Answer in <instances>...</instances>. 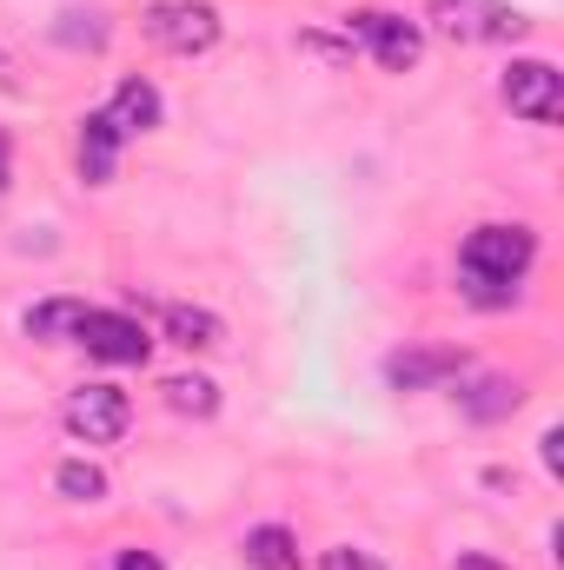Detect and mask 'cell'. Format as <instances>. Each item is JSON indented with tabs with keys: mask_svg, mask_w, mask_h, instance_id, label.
Listing matches in <instances>:
<instances>
[{
	"mask_svg": "<svg viewBox=\"0 0 564 570\" xmlns=\"http://www.w3.org/2000/svg\"><path fill=\"white\" fill-rule=\"evenodd\" d=\"M54 484H60V498H74V504H100V498H107V478H100L94 464H80V458H67V464L54 471Z\"/></svg>",
	"mask_w": 564,
	"mask_h": 570,
	"instance_id": "15",
	"label": "cell"
},
{
	"mask_svg": "<svg viewBox=\"0 0 564 570\" xmlns=\"http://www.w3.org/2000/svg\"><path fill=\"white\" fill-rule=\"evenodd\" d=\"M458 372H465V352H451V345H412V352H392L386 358L392 392H425V385L458 379Z\"/></svg>",
	"mask_w": 564,
	"mask_h": 570,
	"instance_id": "8",
	"label": "cell"
},
{
	"mask_svg": "<svg viewBox=\"0 0 564 570\" xmlns=\"http://www.w3.org/2000/svg\"><path fill=\"white\" fill-rule=\"evenodd\" d=\"M166 338L186 345V352H213L226 338V325L213 312H200V305H166Z\"/></svg>",
	"mask_w": 564,
	"mask_h": 570,
	"instance_id": "11",
	"label": "cell"
},
{
	"mask_svg": "<svg viewBox=\"0 0 564 570\" xmlns=\"http://www.w3.org/2000/svg\"><path fill=\"white\" fill-rule=\"evenodd\" d=\"M325 570H372L366 551H325Z\"/></svg>",
	"mask_w": 564,
	"mask_h": 570,
	"instance_id": "17",
	"label": "cell"
},
{
	"mask_svg": "<svg viewBox=\"0 0 564 570\" xmlns=\"http://www.w3.org/2000/svg\"><path fill=\"white\" fill-rule=\"evenodd\" d=\"M359 27V40L372 47V60L386 67V73H406V67H419V27L412 20H399V13H359L352 20Z\"/></svg>",
	"mask_w": 564,
	"mask_h": 570,
	"instance_id": "7",
	"label": "cell"
},
{
	"mask_svg": "<svg viewBox=\"0 0 564 570\" xmlns=\"http://www.w3.org/2000/svg\"><path fill=\"white\" fill-rule=\"evenodd\" d=\"M545 464H552V471L564 464V438H558V431H545Z\"/></svg>",
	"mask_w": 564,
	"mask_h": 570,
	"instance_id": "20",
	"label": "cell"
},
{
	"mask_svg": "<svg viewBox=\"0 0 564 570\" xmlns=\"http://www.w3.org/2000/svg\"><path fill=\"white\" fill-rule=\"evenodd\" d=\"M246 564L253 570H299V544H292V531H285V524H260V531H246Z\"/></svg>",
	"mask_w": 564,
	"mask_h": 570,
	"instance_id": "12",
	"label": "cell"
},
{
	"mask_svg": "<svg viewBox=\"0 0 564 570\" xmlns=\"http://www.w3.org/2000/svg\"><path fill=\"white\" fill-rule=\"evenodd\" d=\"M120 570H159V558L153 551H120Z\"/></svg>",
	"mask_w": 564,
	"mask_h": 570,
	"instance_id": "18",
	"label": "cell"
},
{
	"mask_svg": "<svg viewBox=\"0 0 564 570\" xmlns=\"http://www.w3.org/2000/svg\"><path fill=\"white\" fill-rule=\"evenodd\" d=\"M134 419V405H127V392H114V385H80L74 399H67V431L74 438H87V444H114L120 431Z\"/></svg>",
	"mask_w": 564,
	"mask_h": 570,
	"instance_id": "6",
	"label": "cell"
},
{
	"mask_svg": "<svg viewBox=\"0 0 564 570\" xmlns=\"http://www.w3.org/2000/svg\"><path fill=\"white\" fill-rule=\"evenodd\" d=\"M107 120H114V134H120V140H134V134H146V127H159V94H153L146 80H120V94H114Z\"/></svg>",
	"mask_w": 564,
	"mask_h": 570,
	"instance_id": "10",
	"label": "cell"
},
{
	"mask_svg": "<svg viewBox=\"0 0 564 570\" xmlns=\"http://www.w3.org/2000/svg\"><path fill=\"white\" fill-rule=\"evenodd\" d=\"M505 107L512 114H525V120H538V127H552L564 114V80L552 60H518L512 73H505Z\"/></svg>",
	"mask_w": 564,
	"mask_h": 570,
	"instance_id": "5",
	"label": "cell"
},
{
	"mask_svg": "<svg viewBox=\"0 0 564 570\" xmlns=\"http://www.w3.org/2000/svg\"><path fill=\"white\" fill-rule=\"evenodd\" d=\"M74 338L100 358V365H146V352H153V338H146L140 318H127V312H80V325H74Z\"/></svg>",
	"mask_w": 564,
	"mask_h": 570,
	"instance_id": "4",
	"label": "cell"
},
{
	"mask_svg": "<svg viewBox=\"0 0 564 570\" xmlns=\"http://www.w3.org/2000/svg\"><path fill=\"white\" fill-rule=\"evenodd\" d=\"M512 405H518V385H505V379H485V385L465 392V412L471 419H505Z\"/></svg>",
	"mask_w": 564,
	"mask_h": 570,
	"instance_id": "16",
	"label": "cell"
},
{
	"mask_svg": "<svg viewBox=\"0 0 564 570\" xmlns=\"http://www.w3.org/2000/svg\"><path fill=\"white\" fill-rule=\"evenodd\" d=\"M159 392H166V405H173V412H193V419H206V412L220 405V392H213V379H193V372H179V379H166Z\"/></svg>",
	"mask_w": 564,
	"mask_h": 570,
	"instance_id": "14",
	"label": "cell"
},
{
	"mask_svg": "<svg viewBox=\"0 0 564 570\" xmlns=\"http://www.w3.org/2000/svg\"><path fill=\"white\" fill-rule=\"evenodd\" d=\"M146 40H159L166 53H206L220 40V13L206 0H159L146 7Z\"/></svg>",
	"mask_w": 564,
	"mask_h": 570,
	"instance_id": "3",
	"label": "cell"
},
{
	"mask_svg": "<svg viewBox=\"0 0 564 570\" xmlns=\"http://www.w3.org/2000/svg\"><path fill=\"white\" fill-rule=\"evenodd\" d=\"M7 179H13V159H7V134H0V193H7Z\"/></svg>",
	"mask_w": 564,
	"mask_h": 570,
	"instance_id": "21",
	"label": "cell"
},
{
	"mask_svg": "<svg viewBox=\"0 0 564 570\" xmlns=\"http://www.w3.org/2000/svg\"><path fill=\"white\" fill-rule=\"evenodd\" d=\"M0 87H7V94H13V73H7V60H0Z\"/></svg>",
	"mask_w": 564,
	"mask_h": 570,
	"instance_id": "22",
	"label": "cell"
},
{
	"mask_svg": "<svg viewBox=\"0 0 564 570\" xmlns=\"http://www.w3.org/2000/svg\"><path fill=\"white\" fill-rule=\"evenodd\" d=\"M114 159H120V134H114V120L100 107V114L80 120V173L100 186V179H114Z\"/></svg>",
	"mask_w": 564,
	"mask_h": 570,
	"instance_id": "9",
	"label": "cell"
},
{
	"mask_svg": "<svg viewBox=\"0 0 564 570\" xmlns=\"http://www.w3.org/2000/svg\"><path fill=\"white\" fill-rule=\"evenodd\" d=\"M431 27L445 40H518L532 20L505 0H431Z\"/></svg>",
	"mask_w": 564,
	"mask_h": 570,
	"instance_id": "2",
	"label": "cell"
},
{
	"mask_svg": "<svg viewBox=\"0 0 564 570\" xmlns=\"http://www.w3.org/2000/svg\"><path fill=\"white\" fill-rule=\"evenodd\" d=\"M451 570H512V564H498V558H478V551H471V558H458Z\"/></svg>",
	"mask_w": 564,
	"mask_h": 570,
	"instance_id": "19",
	"label": "cell"
},
{
	"mask_svg": "<svg viewBox=\"0 0 564 570\" xmlns=\"http://www.w3.org/2000/svg\"><path fill=\"white\" fill-rule=\"evenodd\" d=\"M80 298H47V305H33L27 312V338H67L74 325H80Z\"/></svg>",
	"mask_w": 564,
	"mask_h": 570,
	"instance_id": "13",
	"label": "cell"
},
{
	"mask_svg": "<svg viewBox=\"0 0 564 570\" xmlns=\"http://www.w3.org/2000/svg\"><path fill=\"white\" fill-rule=\"evenodd\" d=\"M532 253H538V239H532L525 226H478V233L465 239V253H458L465 292H471L478 305H505V298L518 292V279H525Z\"/></svg>",
	"mask_w": 564,
	"mask_h": 570,
	"instance_id": "1",
	"label": "cell"
}]
</instances>
